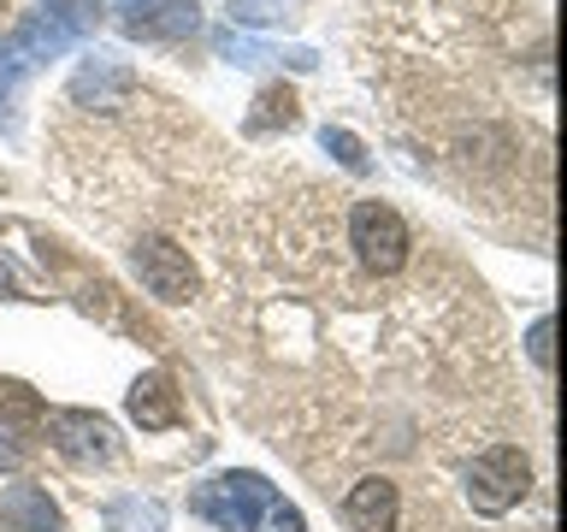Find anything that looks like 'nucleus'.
I'll return each instance as SVG.
<instances>
[{"label":"nucleus","instance_id":"1","mask_svg":"<svg viewBox=\"0 0 567 532\" xmlns=\"http://www.w3.org/2000/svg\"><path fill=\"white\" fill-rule=\"evenodd\" d=\"M349 248L367 278H396L414 255V231L390 202H354L349 207Z\"/></svg>","mask_w":567,"mask_h":532},{"label":"nucleus","instance_id":"2","mask_svg":"<svg viewBox=\"0 0 567 532\" xmlns=\"http://www.w3.org/2000/svg\"><path fill=\"white\" fill-rule=\"evenodd\" d=\"M526 485H532V461H526V450H514V443H491V450L473 456V468H467V503L478 514H508L526 497Z\"/></svg>","mask_w":567,"mask_h":532},{"label":"nucleus","instance_id":"3","mask_svg":"<svg viewBox=\"0 0 567 532\" xmlns=\"http://www.w3.org/2000/svg\"><path fill=\"white\" fill-rule=\"evenodd\" d=\"M195 509H202L207 521H219L225 532H255V521L272 509V485H266L260 473H225L195 497Z\"/></svg>","mask_w":567,"mask_h":532},{"label":"nucleus","instance_id":"4","mask_svg":"<svg viewBox=\"0 0 567 532\" xmlns=\"http://www.w3.org/2000/svg\"><path fill=\"white\" fill-rule=\"evenodd\" d=\"M131 260H136V278L148 284V296L159 301H189L195 296V266H189V248H177L166 237H142L131 248Z\"/></svg>","mask_w":567,"mask_h":532},{"label":"nucleus","instance_id":"5","mask_svg":"<svg viewBox=\"0 0 567 532\" xmlns=\"http://www.w3.org/2000/svg\"><path fill=\"white\" fill-rule=\"evenodd\" d=\"M48 432H53V450L71 456V461H113L118 456V438L101 415H83V408H60L48 415Z\"/></svg>","mask_w":567,"mask_h":532},{"label":"nucleus","instance_id":"6","mask_svg":"<svg viewBox=\"0 0 567 532\" xmlns=\"http://www.w3.org/2000/svg\"><path fill=\"white\" fill-rule=\"evenodd\" d=\"M343 521H349V532H396V521H402V491H396V479L372 473V479H361V485H349Z\"/></svg>","mask_w":567,"mask_h":532},{"label":"nucleus","instance_id":"7","mask_svg":"<svg viewBox=\"0 0 567 532\" xmlns=\"http://www.w3.org/2000/svg\"><path fill=\"white\" fill-rule=\"evenodd\" d=\"M195 30V0H148V7L131 12V35H148V42H172V35Z\"/></svg>","mask_w":567,"mask_h":532},{"label":"nucleus","instance_id":"8","mask_svg":"<svg viewBox=\"0 0 567 532\" xmlns=\"http://www.w3.org/2000/svg\"><path fill=\"white\" fill-rule=\"evenodd\" d=\"M131 420L148 426V432H166V426L177 420V390L166 372H148V379H136L131 390Z\"/></svg>","mask_w":567,"mask_h":532},{"label":"nucleus","instance_id":"9","mask_svg":"<svg viewBox=\"0 0 567 532\" xmlns=\"http://www.w3.org/2000/svg\"><path fill=\"white\" fill-rule=\"evenodd\" d=\"M7 514L18 521V532H48L53 521H60L48 497H42V491H30V485H18V491L7 497Z\"/></svg>","mask_w":567,"mask_h":532},{"label":"nucleus","instance_id":"10","mask_svg":"<svg viewBox=\"0 0 567 532\" xmlns=\"http://www.w3.org/2000/svg\"><path fill=\"white\" fill-rule=\"evenodd\" d=\"M42 415V402H35V390L30 385H12V379H0V420L7 426H24Z\"/></svg>","mask_w":567,"mask_h":532},{"label":"nucleus","instance_id":"11","mask_svg":"<svg viewBox=\"0 0 567 532\" xmlns=\"http://www.w3.org/2000/svg\"><path fill=\"white\" fill-rule=\"evenodd\" d=\"M113 526H124V532H159V509L154 503H113Z\"/></svg>","mask_w":567,"mask_h":532},{"label":"nucleus","instance_id":"12","mask_svg":"<svg viewBox=\"0 0 567 532\" xmlns=\"http://www.w3.org/2000/svg\"><path fill=\"white\" fill-rule=\"evenodd\" d=\"M260 106H266V113L255 119V131H260V124H290L296 119V101H290V89H266V95H260Z\"/></svg>","mask_w":567,"mask_h":532},{"label":"nucleus","instance_id":"13","mask_svg":"<svg viewBox=\"0 0 567 532\" xmlns=\"http://www.w3.org/2000/svg\"><path fill=\"white\" fill-rule=\"evenodd\" d=\"M284 7H296V0H230V12H237L243 24H266V18H278Z\"/></svg>","mask_w":567,"mask_h":532},{"label":"nucleus","instance_id":"14","mask_svg":"<svg viewBox=\"0 0 567 532\" xmlns=\"http://www.w3.org/2000/svg\"><path fill=\"white\" fill-rule=\"evenodd\" d=\"M326 149H337V160H343V166H367L361 142H354L349 131H326Z\"/></svg>","mask_w":567,"mask_h":532},{"label":"nucleus","instance_id":"15","mask_svg":"<svg viewBox=\"0 0 567 532\" xmlns=\"http://www.w3.org/2000/svg\"><path fill=\"white\" fill-rule=\"evenodd\" d=\"M266 532H308V526H301V514L290 503H272L266 509Z\"/></svg>","mask_w":567,"mask_h":532},{"label":"nucleus","instance_id":"16","mask_svg":"<svg viewBox=\"0 0 567 532\" xmlns=\"http://www.w3.org/2000/svg\"><path fill=\"white\" fill-rule=\"evenodd\" d=\"M526 349H532V361H538V367H549V319H538V326H532Z\"/></svg>","mask_w":567,"mask_h":532},{"label":"nucleus","instance_id":"17","mask_svg":"<svg viewBox=\"0 0 567 532\" xmlns=\"http://www.w3.org/2000/svg\"><path fill=\"white\" fill-rule=\"evenodd\" d=\"M7 468H18V450H12L7 438H0V473H7Z\"/></svg>","mask_w":567,"mask_h":532}]
</instances>
